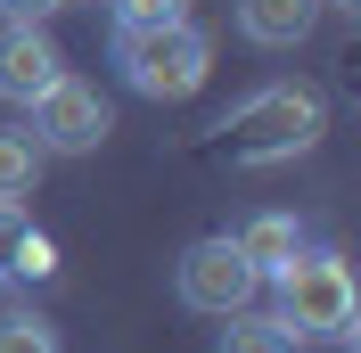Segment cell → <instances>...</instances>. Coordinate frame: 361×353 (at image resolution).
<instances>
[{
    "label": "cell",
    "mask_w": 361,
    "mask_h": 353,
    "mask_svg": "<svg viewBox=\"0 0 361 353\" xmlns=\"http://www.w3.org/2000/svg\"><path fill=\"white\" fill-rule=\"evenodd\" d=\"M271 287H279V321H288L295 337H320V345H353V321H361V287L353 271H345L337 246H295L288 263L271 271Z\"/></svg>",
    "instance_id": "6da1fadb"
},
{
    "label": "cell",
    "mask_w": 361,
    "mask_h": 353,
    "mask_svg": "<svg viewBox=\"0 0 361 353\" xmlns=\"http://www.w3.org/2000/svg\"><path fill=\"white\" fill-rule=\"evenodd\" d=\"M115 74L140 90V99H157V107H173V99H197L205 74H214V42L197 33V17L180 25H115Z\"/></svg>",
    "instance_id": "7a4b0ae2"
},
{
    "label": "cell",
    "mask_w": 361,
    "mask_h": 353,
    "mask_svg": "<svg viewBox=\"0 0 361 353\" xmlns=\"http://www.w3.org/2000/svg\"><path fill=\"white\" fill-rule=\"evenodd\" d=\"M312 140H320V90H304V83L255 90L247 107L222 124L230 164H288V156H304Z\"/></svg>",
    "instance_id": "3957f363"
},
{
    "label": "cell",
    "mask_w": 361,
    "mask_h": 353,
    "mask_svg": "<svg viewBox=\"0 0 361 353\" xmlns=\"http://www.w3.org/2000/svg\"><path fill=\"white\" fill-rule=\"evenodd\" d=\"M173 296L189 312H205V321H230V312H247L255 296H263V271H255L230 239H197L173 263Z\"/></svg>",
    "instance_id": "277c9868"
},
{
    "label": "cell",
    "mask_w": 361,
    "mask_h": 353,
    "mask_svg": "<svg viewBox=\"0 0 361 353\" xmlns=\"http://www.w3.org/2000/svg\"><path fill=\"white\" fill-rule=\"evenodd\" d=\"M25 132L42 140L49 156H90L99 140L115 132V115H107V99H99L90 83H74V74H58V83H49L42 99H33V107H25Z\"/></svg>",
    "instance_id": "5b68a950"
},
{
    "label": "cell",
    "mask_w": 361,
    "mask_h": 353,
    "mask_svg": "<svg viewBox=\"0 0 361 353\" xmlns=\"http://www.w3.org/2000/svg\"><path fill=\"white\" fill-rule=\"evenodd\" d=\"M58 74H66V58L42 25H0V107H33Z\"/></svg>",
    "instance_id": "8992f818"
},
{
    "label": "cell",
    "mask_w": 361,
    "mask_h": 353,
    "mask_svg": "<svg viewBox=\"0 0 361 353\" xmlns=\"http://www.w3.org/2000/svg\"><path fill=\"white\" fill-rule=\"evenodd\" d=\"M320 25V0H238V33L255 49H304Z\"/></svg>",
    "instance_id": "52a82bcc"
},
{
    "label": "cell",
    "mask_w": 361,
    "mask_h": 353,
    "mask_svg": "<svg viewBox=\"0 0 361 353\" xmlns=\"http://www.w3.org/2000/svg\"><path fill=\"white\" fill-rule=\"evenodd\" d=\"M25 271H49V246L25 214V198H0V280H25Z\"/></svg>",
    "instance_id": "ba28073f"
},
{
    "label": "cell",
    "mask_w": 361,
    "mask_h": 353,
    "mask_svg": "<svg viewBox=\"0 0 361 353\" xmlns=\"http://www.w3.org/2000/svg\"><path fill=\"white\" fill-rule=\"evenodd\" d=\"M230 246H238V255H247V263L271 280V271H279L295 246H304V222H295V214H255V222H247V230H238Z\"/></svg>",
    "instance_id": "9c48e42d"
},
{
    "label": "cell",
    "mask_w": 361,
    "mask_h": 353,
    "mask_svg": "<svg viewBox=\"0 0 361 353\" xmlns=\"http://www.w3.org/2000/svg\"><path fill=\"white\" fill-rule=\"evenodd\" d=\"M295 345H304V337H295L288 329V321H279V312H230V321H222V345H214V353H295Z\"/></svg>",
    "instance_id": "30bf717a"
},
{
    "label": "cell",
    "mask_w": 361,
    "mask_h": 353,
    "mask_svg": "<svg viewBox=\"0 0 361 353\" xmlns=\"http://www.w3.org/2000/svg\"><path fill=\"white\" fill-rule=\"evenodd\" d=\"M42 164H49V148L33 132H0V198H33V181H42Z\"/></svg>",
    "instance_id": "8fae6325"
},
{
    "label": "cell",
    "mask_w": 361,
    "mask_h": 353,
    "mask_svg": "<svg viewBox=\"0 0 361 353\" xmlns=\"http://www.w3.org/2000/svg\"><path fill=\"white\" fill-rule=\"evenodd\" d=\"M0 353H58V329L33 304H17V312H0Z\"/></svg>",
    "instance_id": "7c38bea8"
},
{
    "label": "cell",
    "mask_w": 361,
    "mask_h": 353,
    "mask_svg": "<svg viewBox=\"0 0 361 353\" xmlns=\"http://www.w3.org/2000/svg\"><path fill=\"white\" fill-rule=\"evenodd\" d=\"M107 8H115V25H132V33L140 25H180L189 17V0H107Z\"/></svg>",
    "instance_id": "4fadbf2b"
},
{
    "label": "cell",
    "mask_w": 361,
    "mask_h": 353,
    "mask_svg": "<svg viewBox=\"0 0 361 353\" xmlns=\"http://www.w3.org/2000/svg\"><path fill=\"white\" fill-rule=\"evenodd\" d=\"M66 0H0V25H49Z\"/></svg>",
    "instance_id": "5bb4252c"
},
{
    "label": "cell",
    "mask_w": 361,
    "mask_h": 353,
    "mask_svg": "<svg viewBox=\"0 0 361 353\" xmlns=\"http://www.w3.org/2000/svg\"><path fill=\"white\" fill-rule=\"evenodd\" d=\"M320 8H345V17H361V0H320Z\"/></svg>",
    "instance_id": "9a60e30c"
},
{
    "label": "cell",
    "mask_w": 361,
    "mask_h": 353,
    "mask_svg": "<svg viewBox=\"0 0 361 353\" xmlns=\"http://www.w3.org/2000/svg\"><path fill=\"white\" fill-rule=\"evenodd\" d=\"M66 8H74V0H66Z\"/></svg>",
    "instance_id": "2e32d148"
}]
</instances>
